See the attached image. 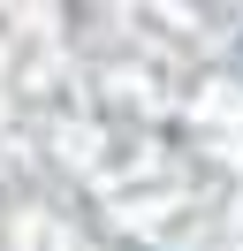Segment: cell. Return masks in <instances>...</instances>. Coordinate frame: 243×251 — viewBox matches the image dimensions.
<instances>
[]
</instances>
